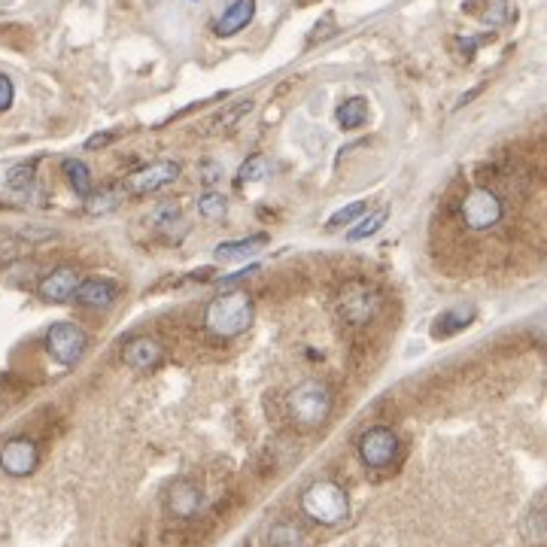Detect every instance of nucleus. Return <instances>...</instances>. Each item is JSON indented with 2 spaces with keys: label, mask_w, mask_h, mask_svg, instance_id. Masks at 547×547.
Returning <instances> with one entry per match:
<instances>
[{
  "label": "nucleus",
  "mask_w": 547,
  "mask_h": 547,
  "mask_svg": "<svg viewBox=\"0 0 547 547\" xmlns=\"http://www.w3.org/2000/svg\"><path fill=\"white\" fill-rule=\"evenodd\" d=\"M253 320H256V307H253L250 292H244V289H231V292L216 295L204 310V326L216 338H238L253 326Z\"/></svg>",
  "instance_id": "obj_1"
},
{
  "label": "nucleus",
  "mask_w": 547,
  "mask_h": 547,
  "mask_svg": "<svg viewBox=\"0 0 547 547\" xmlns=\"http://www.w3.org/2000/svg\"><path fill=\"white\" fill-rule=\"evenodd\" d=\"M332 414V389L323 380H304L289 389L286 396V417L301 429L314 432Z\"/></svg>",
  "instance_id": "obj_2"
},
{
  "label": "nucleus",
  "mask_w": 547,
  "mask_h": 547,
  "mask_svg": "<svg viewBox=\"0 0 547 547\" xmlns=\"http://www.w3.org/2000/svg\"><path fill=\"white\" fill-rule=\"evenodd\" d=\"M335 314L350 329H365L380 314V292L368 280H347L335 295Z\"/></svg>",
  "instance_id": "obj_3"
},
{
  "label": "nucleus",
  "mask_w": 547,
  "mask_h": 547,
  "mask_svg": "<svg viewBox=\"0 0 547 547\" xmlns=\"http://www.w3.org/2000/svg\"><path fill=\"white\" fill-rule=\"evenodd\" d=\"M301 511L307 520L320 526H338L350 514V499L341 484L335 481H314L301 493Z\"/></svg>",
  "instance_id": "obj_4"
},
{
  "label": "nucleus",
  "mask_w": 547,
  "mask_h": 547,
  "mask_svg": "<svg viewBox=\"0 0 547 547\" xmlns=\"http://www.w3.org/2000/svg\"><path fill=\"white\" fill-rule=\"evenodd\" d=\"M459 216L472 231H490L505 216V201L487 186H475L459 204Z\"/></svg>",
  "instance_id": "obj_5"
},
{
  "label": "nucleus",
  "mask_w": 547,
  "mask_h": 547,
  "mask_svg": "<svg viewBox=\"0 0 547 547\" xmlns=\"http://www.w3.org/2000/svg\"><path fill=\"white\" fill-rule=\"evenodd\" d=\"M359 459L374 468V472H383V468L396 465L399 459V435L389 426H371L359 435Z\"/></svg>",
  "instance_id": "obj_6"
},
{
  "label": "nucleus",
  "mask_w": 547,
  "mask_h": 547,
  "mask_svg": "<svg viewBox=\"0 0 547 547\" xmlns=\"http://www.w3.org/2000/svg\"><path fill=\"white\" fill-rule=\"evenodd\" d=\"M89 350V338L86 332L70 323V320H58L46 329V353L61 362V365H76Z\"/></svg>",
  "instance_id": "obj_7"
},
{
  "label": "nucleus",
  "mask_w": 547,
  "mask_h": 547,
  "mask_svg": "<svg viewBox=\"0 0 547 547\" xmlns=\"http://www.w3.org/2000/svg\"><path fill=\"white\" fill-rule=\"evenodd\" d=\"M40 465V447L34 438H7L0 444V468H4V475L10 478H28L37 472Z\"/></svg>",
  "instance_id": "obj_8"
},
{
  "label": "nucleus",
  "mask_w": 547,
  "mask_h": 547,
  "mask_svg": "<svg viewBox=\"0 0 547 547\" xmlns=\"http://www.w3.org/2000/svg\"><path fill=\"white\" fill-rule=\"evenodd\" d=\"M204 505H207L204 490L198 484H192V481H177L165 493V508L177 520H195L204 511Z\"/></svg>",
  "instance_id": "obj_9"
},
{
  "label": "nucleus",
  "mask_w": 547,
  "mask_h": 547,
  "mask_svg": "<svg viewBox=\"0 0 547 547\" xmlns=\"http://www.w3.org/2000/svg\"><path fill=\"white\" fill-rule=\"evenodd\" d=\"M180 177V165L171 162V159H162V162H152L146 168H140L131 180H128V192L134 195H152L165 186H171L174 180Z\"/></svg>",
  "instance_id": "obj_10"
},
{
  "label": "nucleus",
  "mask_w": 547,
  "mask_h": 547,
  "mask_svg": "<svg viewBox=\"0 0 547 547\" xmlns=\"http://www.w3.org/2000/svg\"><path fill=\"white\" fill-rule=\"evenodd\" d=\"M162 359H165L162 341H155L149 335H137L122 347V365L131 371H152L162 365Z\"/></svg>",
  "instance_id": "obj_11"
},
{
  "label": "nucleus",
  "mask_w": 547,
  "mask_h": 547,
  "mask_svg": "<svg viewBox=\"0 0 547 547\" xmlns=\"http://www.w3.org/2000/svg\"><path fill=\"white\" fill-rule=\"evenodd\" d=\"M80 280L83 277H80V271H76L73 265H58V268H52L40 280L37 292H40V298L61 304V301H70L73 298V292H76V286H80Z\"/></svg>",
  "instance_id": "obj_12"
},
{
  "label": "nucleus",
  "mask_w": 547,
  "mask_h": 547,
  "mask_svg": "<svg viewBox=\"0 0 547 547\" xmlns=\"http://www.w3.org/2000/svg\"><path fill=\"white\" fill-rule=\"evenodd\" d=\"M256 16V0H231V4L216 16L213 22V34L216 37H234L241 34Z\"/></svg>",
  "instance_id": "obj_13"
},
{
  "label": "nucleus",
  "mask_w": 547,
  "mask_h": 547,
  "mask_svg": "<svg viewBox=\"0 0 547 547\" xmlns=\"http://www.w3.org/2000/svg\"><path fill=\"white\" fill-rule=\"evenodd\" d=\"M116 286L110 280H101V277H89V280H80L73 292V301L83 304V307H92V310H104L116 301Z\"/></svg>",
  "instance_id": "obj_14"
},
{
  "label": "nucleus",
  "mask_w": 547,
  "mask_h": 547,
  "mask_svg": "<svg viewBox=\"0 0 547 547\" xmlns=\"http://www.w3.org/2000/svg\"><path fill=\"white\" fill-rule=\"evenodd\" d=\"M268 244L265 234H256V238H241V241H222L216 250H213V259L216 262H247L253 259L262 247Z\"/></svg>",
  "instance_id": "obj_15"
},
{
  "label": "nucleus",
  "mask_w": 547,
  "mask_h": 547,
  "mask_svg": "<svg viewBox=\"0 0 547 547\" xmlns=\"http://www.w3.org/2000/svg\"><path fill=\"white\" fill-rule=\"evenodd\" d=\"M152 222H155V231H159L162 238H168V241H180L183 234L189 231L186 228V216H183V210L174 201H168V204H162L159 210H155Z\"/></svg>",
  "instance_id": "obj_16"
},
{
  "label": "nucleus",
  "mask_w": 547,
  "mask_h": 547,
  "mask_svg": "<svg viewBox=\"0 0 547 547\" xmlns=\"http://www.w3.org/2000/svg\"><path fill=\"white\" fill-rule=\"evenodd\" d=\"M468 323H475V304H453L450 310L435 320V335L438 338H450L462 329H468Z\"/></svg>",
  "instance_id": "obj_17"
},
{
  "label": "nucleus",
  "mask_w": 547,
  "mask_h": 547,
  "mask_svg": "<svg viewBox=\"0 0 547 547\" xmlns=\"http://www.w3.org/2000/svg\"><path fill=\"white\" fill-rule=\"evenodd\" d=\"M61 171L67 177V186L73 189V195H80V198H89L92 195V171L86 168V162H80V159H64L61 162Z\"/></svg>",
  "instance_id": "obj_18"
},
{
  "label": "nucleus",
  "mask_w": 547,
  "mask_h": 547,
  "mask_svg": "<svg viewBox=\"0 0 547 547\" xmlns=\"http://www.w3.org/2000/svg\"><path fill=\"white\" fill-rule=\"evenodd\" d=\"M335 119L344 131H356L368 122V101L365 98H347L338 110H335Z\"/></svg>",
  "instance_id": "obj_19"
},
{
  "label": "nucleus",
  "mask_w": 547,
  "mask_h": 547,
  "mask_svg": "<svg viewBox=\"0 0 547 547\" xmlns=\"http://www.w3.org/2000/svg\"><path fill=\"white\" fill-rule=\"evenodd\" d=\"M122 201H125V192L122 189H116V186L113 189H101V192H92L86 198V213L89 216H107V213L119 210Z\"/></svg>",
  "instance_id": "obj_20"
},
{
  "label": "nucleus",
  "mask_w": 547,
  "mask_h": 547,
  "mask_svg": "<svg viewBox=\"0 0 547 547\" xmlns=\"http://www.w3.org/2000/svg\"><path fill=\"white\" fill-rule=\"evenodd\" d=\"M386 216H389V210H386V207H380V210H374V213L362 216V219H359V222H353V228L347 231V241H368L371 234H377V231L383 228Z\"/></svg>",
  "instance_id": "obj_21"
},
{
  "label": "nucleus",
  "mask_w": 547,
  "mask_h": 547,
  "mask_svg": "<svg viewBox=\"0 0 547 547\" xmlns=\"http://www.w3.org/2000/svg\"><path fill=\"white\" fill-rule=\"evenodd\" d=\"M250 110H253V101H250V98H244V101H238V104L225 107L222 113H216V116H213V122H210V128H213V131H228V128H238V125H241V119H244Z\"/></svg>",
  "instance_id": "obj_22"
},
{
  "label": "nucleus",
  "mask_w": 547,
  "mask_h": 547,
  "mask_svg": "<svg viewBox=\"0 0 547 547\" xmlns=\"http://www.w3.org/2000/svg\"><path fill=\"white\" fill-rule=\"evenodd\" d=\"M198 213L204 219H213V222H222L228 216V198L216 189H207L201 198H198Z\"/></svg>",
  "instance_id": "obj_23"
},
{
  "label": "nucleus",
  "mask_w": 547,
  "mask_h": 547,
  "mask_svg": "<svg viewBox=\"0 0 547 547\" xmlns=\"http://www.w3.org/2000/svg\"><path fill=\"white\" fill-rule=\"evenodd\" d=\"M271 174V162L265 155H250L238 171V183H262Z\"/></svg>",
  "instance_id": "obj_24"
},
{
  "label": "nucleus",
  "mask_w": 547,
  "mask_h": 547,
  "mask_svg": "<svg viewBox=\"0 0 547 547\" xmlns=\"http://www.w3.org/2000/svg\"><path fill=\"white\" fill-rule=\"evenodd\" d=\"M520 529H523V538H526L529 544H541V541H544L547 526H544V511H541V505H535V508L523 517Z\"/></svg>",
  "instance_id": "obj_25"
},
{
  "label": "nucleus",
  "mask_w": 547,
  "mask_h": 547,
  "mask_svg": "<svg viewBox=\"0 0 547 547\" xmlns=\"http://www.w3.org/2000/svg\"><path fill=\"white\" fill-rule=\"evenodd\" d=\"M365 207H368L365 201H350V204H344L338 213H332L326 225H329V228H344V225H353V222H359V219L365 216Z\"/></svg>",
  "instance_id": "obj_26"
},
{
  "label": "nucleus",
  "mask_w": 547,
  "mask_h": 547,
  "mask_svg": "<svg viewBox=\"0 0 547 547\" xmlns=\"http://www.w3.org/2000/svg\"><path fill=\"white\" fill-rule=\"evenodd\" d=\"M16 238L25 241V244H46V241H55L58 238V231L49 228V225H22L16 231Z\"/></svg>",
  "instance_id": "obj_27"
},
{
  "label": "nucleus",
  "mask_w": 547,
  "mask_h": 547,
  "mask_svg": "<svg viewBox=\"0 0 547 547\" xmlns=\"http://www.w3.org/2000/svg\"><path fill=\"white\" fill-rule=\"evenodd\" d=\"M34 180H37V168H34V165H19V168H13V171L7 174V186L16 189V192L31 189Z\"/></svg>",
  "instance_id": "obj_28"
},
{
  "label": "nucleus",
  "mask_w": 547,
  "mask_h": 547,
  "mask_svg": "<svg viewBox=\"0 0 547 547\" xmlns=\"http://www.w3.org/2000/svg\"><path fill=\"white\" fill-rule=\"evenodd\" d=\"M301 541H304V535L295 526H289V523H283V526H277L271 532V544L274 547H301Z\"/></svg>",
  "instance_id": "obj_29"
},
{
  "label": "nucleus",
  "mask_w": 547,
  "mask_h": 547,
  "mask_svg": "<svg viewBox=\"0 0 547 547\" xmlns=\"http://www.w3.org/2000/svg\"><path fill=\"white\" fill-rule=\"evenodd\" d=\"M16 101V86L7 73H0V113H7Z\"/></svg>",
  "instance_id": "obj_30"
},
{
  "label": "nucleus",
  "mask_w": 547,
  "mask_h": 547,
  "mask_svg": "<svg viewBox=\"0 0 547 547\" xmlns=\"http://www.w3.org/2000/svg\"><path fill=\"white\" fill-rule=\"evenodd\" d=\"M505 13H508V0H490V10L484 13V22L502 25L505 22Z\"/></svg>",
  "instance_id": "obj_31"
},
{
  "label": "nucleus",
  "mask_w": 547,
  "mask_h": 547,
  "mask_svg": "<svg viewBox=\"0 0 547 547\" xmlns=\"http://www.w3.org/2000/svg\"><path fill=\"white\" fill-rule=\"evenodd\" d=\"M219 177H222V168H219V165H213V162H210V165H204V168H201V180H204V186H216V183H219Z\"/></svg>",
  "instance_id": "obj_32"
},
{
  "label": "nucleus",
  "mask_w": 547,
  "mask_h": 547,
  "mask_svg": "<svg viewBox=\"0 0 547 547\" xmlns=\"http://www.w3.org/2000/svg\"><path fill=\"white\" fill-rule=\"evenodd\" d=\"M113 140H116V134L101 131V134H95L92 140H86V149H101V146H107V143H113Z\"/></svg>",
  "instance_id": "obj_33"
}]
</instances>
